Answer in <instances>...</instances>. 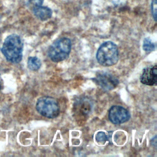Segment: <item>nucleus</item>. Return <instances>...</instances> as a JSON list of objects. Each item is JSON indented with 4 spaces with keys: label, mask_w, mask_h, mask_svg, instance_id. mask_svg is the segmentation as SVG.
Returning a JSON list of instances; mask_svg holds the SVG:
<instances>
[{
    "label": "nucleus",
    "mask_w": 157,
    "mask_h": 157,
    "mask_svg": "<svg viewBox=\"0 0 157 157\" xmlns=\"http://www.w3.org/2000/svg\"><path fill=\"white\" fill-rule=\"evenodd\" d=\"M23 48V44L20 37L17 34H11L5 39L1 51L7 61L18 63L22 59Z\"/></svg>",
    "instance_id": "1"
},
{
    "label": "nucleus",
    "mask_w": 157,
    "mask_h": 157,
    "mask_svg": "<svg viewBox=\"0 0 157 157\" xmlns=\"http://www.w3.org/2000/svg\"><path fill=\"white\" fill-rule=\"evenodd\" d=\"M96 59L103 66L115 64L118 60V50L117 45L111 41L104 42L97 51Z\"/></svg>",
    "instance_id": "2"
},
{
    "label": "nucleus",
    "mask_w": 157,
    "mask_h": 157,
    "mask_svg": "<svg viewBox=\"0 0 157 157\" xmlns=\"http://www.w3.org/2000/svg\"><path fill=\"white\" fill-rule=\"evenodd\" d=\"M71 50V41L67 37L56 39L48 48L47 54L53 62H60L66 59Z\"/></svg>",
    "instance_id": "3"
},
{
    "label": "nucleus",
    "mask_w": 157,
    "mask_h": 157,
    "mask_svg": "<svg viewBox=\"0 0 157 157\" xmlns=\"http://www.w3.org/2000/svg\"><path fill=\"white\" fill-rule=\"evenodd\" d=\"M36 109L43 117L54 118L59 113V106L58 101L53 98L43 96L37 101Z\"/></svg>",
    "instance_id": "4"
},
{
    "label": "nucleus",
    "mask_w": 157,
    "mask_h": 157,
    "mask_svg": "<svg viewBox=\"0 0 157 157\" xmlns=\"http://www.w3.org/2000/svg\"><path fill=\"white\" fill-rule=\"evenodd\" d=\"M93 80L105 91H110L115 88L119 83L118 78L115 75L108 72L98 73Z\"/></svg>",
    "instance_id": "5"
},
{
    "label": "nucleus",
    "mask_w": 157,
    "mask_h": 157,
    "mask_svg": "<svg viewBox=\"0 0 157 157\" xmlns=\"http://www.w3.org/2000/svg\"><path fill=\"white\" fill-rule=\"evenodd\" d=\"M130 114L128 110L120 105L112 106L109 111V119L115 124H120L128 121Z\"/></svg>",
    "instance_id": "6"
},
{
    "label": "nucleus",
    "mask_w": 157,
    "mask_h": 157,
    "mask_svg": "<svg viewBox=\"0 0 157 157\" xmlns=\"http://www.w3.org/2000/svg\"><path fill=\"white\" fill-rule=\"evenodd\" d=\"M157 66L148 67L144 69L140 77V82L147 85H155L157 83Z\"/></svg>",
    "instance_id": "7"
},
{
    "label": "nucleus",
    "mask_w": 157,
    "mask_h": 157,
    "mask_svg": "<svg viewBox=\"0 0 157 157\" xmlns=\"http://www.w3.org/2000/svg\"><path fill=\"white\" fill-rule=\"evenodd\" d=\"M74 112L80 116H86L92 109L91 102L88 98H81L74 104Z\"/></svg>",
    "instance_id": "8"
},
{
    "label": "nucleus",
    "mask_w": 157,
    "mask_h": 157,
    "mask_svg": "<svg viewBox=\"0 0 157 157\" xmlns=\"http://www.w3.org/2000/svg\"><path fill=\"white\" fill-rule=\"evenodd\" d=\"M32 10L34 15L42 21H45L49 19L52 15V11L50 8L42 6L33 7L32 8Z\"/></svg>",
    "instance_id": "9"
},
{
    "label": "nucleus",
    "mask_w": 157,
    "mask_h": 157,
    "mask_svg": "<svg viewBox=\"0 0 157 157\" xmlns=\"http://www.w3.org/2000/svg\"><path fill=\"white\" fill-rule=\"evenodd\" d=\"M41 66L40 60L36 56L29 57L28 59V67L32 71H37Z\"/></svg>",
    "instance_id": "10"
},
{
    "label": "nucleus",
    "mask_w": 157,
    "mask_h": 157,
    "mask_svg": "<svg viewBox=\"0 0 157 157\" xmlns=\"http://www.w3.org/2000/svg\"><path fill=\"white\" fill-rule=\"evenodd\" d=\"M155 48V44L151 42L150 38H145L143 42V49L146 52H150L153 51Z\"/></svg>",
    "instance_id": "11"
},
{
    "label": "nucleus",
    "mask_w": 157,
    "mask_h": 157,
    "mask_svg": "<svg viewBox=\"0 0 157 157\" xmlns=\"http://www.w3.org/2000/svg\"><path fill=\"white\" fill-rule=\"evenodd\" d=\"M96 141L98 142L104 144L109 139H108V137L105 134V133L104 132L101 131V132H98L96 134Z\"/></svg>",
    "instance_id": "12"
},
{
    "label": "nucleus",
    "mask_w": 157,
    "mask_h": 157,
    "mask_svg": "<svg viewBox=\"0 0 157 157\" xmlns=\"http://www.w3.org/2000/svg\"><path fill=\"white\" fill-rule=\"evenodd\" d=\"M44 0H28V4L31 7V8H33L37 6H42L43 4Z\"/></svg>",
    "instance_id": "13"
},
{
    "label": "nucleus",
    "mask_w": 157,
    "mask_h": 157,
    "mask_svg": "<svg viewBox=\"0 0 157 157\" xmlns=\"http://www.w3.org/2000/svg\"><path fill=\"white\" fill-rule=\"evenodd\" d=\"M151 13L154 20H156V0H152L151 3Z\"/></svg>",
    "instance_id": "14"
},
{
    "label": "nucleus",
    "mask_w": 157,
    "mask_h": 157,
    "mask_svg": "<svg viewBox=\"0 0 157 157\" xmlns=\"http://www.w3.org/2000/svg\"><path fill=\"white\" fill-rule=\"evenodd\" d=\"M1 82H0V90H1Z\"/></svg>",
    "instance_id": "15"
}]
</instances>
